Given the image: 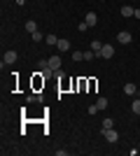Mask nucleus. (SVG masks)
<instances>
[{
	"label": "nucleus",
	"instance_id": "obj_4",
	"mask_svg": "<svg viewBox=\"0 0 140 156\" xmlns=\"http://www.w3.org/2000/svg\"><path fill=\"white\" fill-rule=\"evenodd\" d=\"M16 58H19V56H16V51H14V49H7L5 56H2V63H14Z\"/></svg>",
	"mask_w": 140,
	"mask_h": 156
},
{
	"label": "nucleus",
	"instance_id": "obj_21",
	"mask_svg": "<svg viewBox=\"0 0 140 156\" xmlns=\"http://www.w3.org/2000/svg\"><path fill=\"white\" fill-rule=\"evenodd\" d=\"M87 112H89V114H96V112H98V105H89Z\"/></svg>",
	"mask_w": 140,
	"mask_h": 156
},
{
	"label": "nucleus",
	"instance_id": "obj_17",
	"mask_svg": "<svg viewBox=\"0 0 140 156\" xmlns=\"http://www.w3.org/2000/svg\"><path fill=\"white\" fill-rule=\"evenodd\" d=\"M73 61H84V51H73Z\"/></svg>",
	"mask_w": 140,
	"mask_h": 156
},
{
	"label": "nucleus",
	"instance_id": "obj_5",
	"mask_svg": "<svg viewBox=\"0 0 140 156\" xmlns=\"http://www.w3.org/2000/svg\"><path fill=\"white\" fill-rule=\"evenodd\" d=\"M49 68H52L54 72L61 70V56H49Z\"/></svg>",
	"mask_w": 140,
	"mask_h": 156
},
{
	"label": "nucleus",
	"instance_id": "obj_9",
	"mask_svg": "<svg viewBox=\"0 0 140 156\" xmlns=\"http://www.w3.org/2000/svg\"><path fill=\"white\" fill-rule=\"evenodd\" d=\"M124 93H126V96H135V93H138V91H135V84H131V82H128V84L124 86Z\"/></svg>",
	"mask_w": 140,
	"mask_h": 156
},
{
	"label": "nucleus",
	"instance_id": "obj_14",
	"mask_svg": "<svg viewBox=\"0 0 140 156\" xmlns=\"http://www.w3.org/2000/svg\"><path fill=\"white\" fill-rule=\"evenodd\" d=\"M98 54L93 51V49H89V51H84V61H91V58H96Z\"/></svg>",
	"mask_w": 140,
	"mask_h": 156
},
{
	"label": "nucleus",
	"instance_id": "obj_8",
	"mask_svg": "<svg viewBox=\"0 0 140 156\" xmlns=\"http://www.w3.org/2000/svg\"><path fill=\"white\" fill-rule=\"evenodd\" d=\"M133 14H135V9H133V7H128V5H124V7H121V16H126V19H128V16H133Z\"/></svg>",
	"mask_w": 140,
	"mask_h": 156
},
{
	"label": "nucleus",
	"instance_id": "obj_11",
	"mask_svg": "<svg viewBox=\"0 0 140 156\" xmlns=\"http://www.w3.org/2000/svg\"><path fill=\"white\" fill-rule=\"evenodd\" d=\"M26 30L31 33V35H33V33L38 30V23H35V21H26Z\"/></svg>",
	"mask_w": 140,
	"mask_h": 156
},
{
	"label": "nucleus",
	"instance_id": "obj_2",
	"mask_svg": "<svg viewBox=\"0 0 140 156\" xmlns=\"http://www.w3.org/2000/svg\"><path fill=\"white\" fill-rule=\"evenodd\" d=\"M103 135H105L107 142H117V140H119V133H117L114 128H105V130H103Z\"/></svg>",
	"mask_w": 140,
	"mask_h": 156
},
{
	"label": "nucleus",
	"instance_id": "obj_15",
	"mask_svg": "<svg viewBox=\"0 0 140 156\" xmlns=\"http://www.w3.org/2000/svg\"><path fill=\"white\" fill-rule=\"evenodd\" d=\"M131 110H133L135 114H140V98H135V100H133V105H131Z\"/></svg>",
	"mask_w": 140,
	"mask_h": 156
},
{
	"label": "nucleus",
	"instance_id": "obj_23",
	"mask_svg": "<svg viewBox=\"0 0 140 156\" xmlns=\"http://www.w3.org/2000/svg\"><path fill=\"white\" fill-rule=\"evenodd\" d=\"M16 5H26V0H16Z\"/></svg>",
	"mask_w": 140,
	"mask_h": 156
},
{
	"label": "nucleus",
	"instance_id": "obj_22",
	"mask_svg": "<svg viewBox=\"0 0 140 156\" xmlns=\"http://www.w3.org/2000/svg\"><path fill=\"white\" fill-rule=\"evenodd\" d=\"M133 16H135V19H140V9H135V14H133Z\"/></svg>",
	"mask_w": 140,
	"mask_h": 156
},
{
	"label": "nucleus",
	"instance_id": "obj_16",
	"mask_svg": "<svg viewBox=\"0 0 140 156\" xmlns=\"http://www.w3.org/2000/svg\"><path fill=\"white\" fill-rule=\"evenodd\" d=\"M96 105H98V110H105V107H107V98H98V103H96Z\"/></svg>",
	"mask_w": 140,
	"mask_h": 156
},
{
	"label": "nucleus",
	"instance_id": "obj_18",
	"mask_svg": "<svg viewBox=\"0 0 140 156\" xmlns=\"http://www.w3.org/2000/svg\"><path fill=\"white\" fill-rule=\"evenodd\" d=\"M31 37H33V42H42V33H40V30H35Z\"/></svg>",
	"mask_w": 140,
	"mask_h": 156
},
{
	"label": "nucleus",
	"instance_id": "obj_1",
	"mask_svg": "<svg viewBox=\"0 0 140 156\" xmlns=\"http://www.w3.org/2000/svg\"><path fill=\"white\" fill-rule=\"evenodd\" d=\"M131 40H133V37H131V33H128V30H119V33H117V42H119V44H131Z\"/></svg>",
	"mask_w": 140,
	"mask_h": 156
},
{
	"label": "nucleus",
	"instance_id": "obj_13",
	"mask_svg": "<svg viewBox=\"0 0 140 156\" xmlns=\"http://www.w3.org/2000/svg\"><path fill=\"white\" fill-rule=\"evenodd\" d=\"M105 128H114V121H112L110 117H105V119H103V130H105Z\"/></svg>",
	"mask_w": 140,
	"mask_h": 156
},
{
	"label": "nucleus",
	"instance_id": "obj_3",
	"mask_svg": "<svg viewBox=\"0 0 140 156\" xmlns=\"http://www.w3.org/2000/svg\"><path fill=\"white\" fill-rule=\"evenodd\" d=\"M114 56V47L112 44H103V49H100V58H112Z\"/></svg>",
	"mask_w": 140,
	"mask_h": 156
},
{
	"label": "nucleus",
	"instance_id": "obj_7",
	"mask_svg": "<svg viewBox=\"0 0 140 156\" xmlns=\"http://www.w3.org/2000/svg\"><path fill=\"white\" fill-rule=\"evenodd\" d=\"M84 21H87L89 26H96V23H98V16H96V12H87V16H84Z\"/></svg>",
	"mask_w": 140,
	"mask_h": 156
},
{
	"label": "nucleus",
	"instance_id": "obj_10",
	"mask_svg": "<svg viewBox=\"0 0 140 156\" xmlns=\"http://www.w3.org/2000/svg\"><path fill=\"white\" fill-rule=\"evenodd\" d=\"M45 42H47V44H49V47H56V42H59V37H56V35H47V37H45Z\"/></svg>",
	"mask_w": 140,
	"mask_h": 156
},
{
	"label": "nucleus",
	"instance_id": "obj_12",
	"mask_svg": "<svg viewBox=\"0 0 140 156\" xmlns=\"http://www.w3.org/2000/svg\"><path fill=\"white\" fill-rule=\"evenodd\" d=\"M91 49H93V51H96V54L100 56V49H103V44H100L98 40H93V42H91Z\"/></svg>",
	"mask_w": 140,
	"mask_h": 156
},
{
	"label": "nucleus",
	"instance_id": "obj_20",
	"mask_svg": "<svg viewBox=\"0 0 140 156\" xmlns=\"http://www.w3.org/2000/svg\"><path fill=\"white\" fill-rule=\"evenodd\" d=\"M77 28H80V33H84V30H87V28H91V26H89L87 21H80V26H77Z\"/></svg>",
	"mask_w": 140,
	"mask_h": 156
},
{
	"label": "nucleus",
	"instance_id": "obj_24",
	"mask_svg": "<svg viewBox=\"0 0 140 156\" xmlns=\"http://www.w3.org/2000/svg\"><path fill=\"white\" fill-rule=\"evenodd\" d=\"M138 98H140V91H138Z\"/></svg>",
	"mask_w": 140,
	"mask_h": 156
},
{
	"label": "nucleus",
	"instance_id": "obj_19",
	"mask_svg": "<svg viewBox=\"0 0 140 156\" xmlns=\"http://www.w3.org/2000/svg\"><path fill=\"white\" fill-rule=\"evenodd\" d=\"M49 75H54V70L47 65V68H42V77H49Z\"/></svg>",
	"mask_w": 140,
	"mask_h": 156
},
{
	"label": "nucleus",
	"instance_id": "obj_6",
	"mask_svg": "<svg viewBox=\"0 0 140 156\" xmlns=\"http://www.w3.org/2000/svg\"><path fill=\"white\" fill-rule=\"evenodd\" d=\"M56 49H59V51H68V49H70V42H68L66 37H59V42H56Z\"/></svg>",
	"mask_w": 140,
	"mask_h": 156
}]
</instances>
